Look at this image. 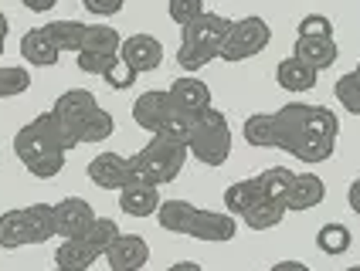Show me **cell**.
<instances>
[{
	"instance_id": "obj_1",
	"label": "cell",
	"mask_w": 360,
	"mask_h": 271,
	"mask_svg": "<svg viewBox=\"0 0 360 271\" xmlns=\"http://www.w3.org/2000/svg\"><path fill=\"white\" fill-rule=\"evenodd\" d=\"M340 122L326 105H306L289 102L279 112H259L248 116L241 136L255 150H282L296 156L300 163H323L337 150Z\"/></svg>"
},
{
	"instance_id": "obj_2",
	"label": "cell",
	"mask_w": 360,
	"mask_h": 271,
	"mask_svg": "<svg viewBox=\"0 0 360 271\" xmlns=\"http://www.w3.org/2000/svg\"><path fill=\"white\" fill-rule=\"evenodd\" d=\"M157 224L170 234H187V237H198L207 244H224L238 234V224L231 213H218V211H200L187 200H163L160 211H157Z\"/></svg>"
},
{
	"instance_id": "obj_3",
	"label": "cell",
	"mask_w": 360,
	"mask_h": 271,
	"mask_svg": "<svg viewBox=\"0 0 360 271\" xmlns=\"http://www.w3.org/2000/svg\"><path fill=\"white\" fill-rule=\"evenodd\" d=\"M231 24L235 20L221 18L214 11H204L191 27H184L180 34V48H177V65L184 72H200L207 61L221 58V48L231 34Z\"/></svg>"
},
{
	"instance_id": "obj_4",
	"label": "cell",
	"mask_w": 360,
	"mask_h": 271,
	"mask_svg": "<svg viewBox=\"0 0 360 271\" xmlns=\"http://www.w3.org/2000/svg\"><path fill=\"white\" fill-rule=\"evenodd\" d=\"M187 146H177V143H167L160 136H150V143L143 146L140 153L129 156V183L136 187H163V183H174L187 163Z\"/></svg>"
},
{
	"instance_id": "obj_5",
	"label": "cell",
	"mask_w": 360,
	"mask_h": 271,
	"mask_svg": "<svg viewBox=\"0 0 360 271\" xmlns=\"http://www.w3.org/2000/svg\"><path fill=\"white\" fill-rule=\"evenodd\" d=\"M187 153L204 166H224L228 163V156H231V126H228L224 112L207 109L204 116L194 119Z\"/></svg>"
},
{
	"instance_id": "obj_6",
	"label": "cell",
	"mask_w": 360,
	"mask_h": 271,
	"mask_svg": "<svg viewBox=\"0 0 360 271\" xmlns=\"http://www.w3.org/2000/svg\"><path fill=\"white\" fill-rule=\"evenodd\" d=\"M14 153H18V159L24 163V170L34 166L38 159H48V156H68L51 112H41V116L31 119L27 126H20L18 136H14Z\"/></svg>"
},
{
	"instance_id": "obj_7",
	"label": "cell",
	"mask_w": 360,
	"mask_h": 271,
	"mask_svg": "<svg viewBox=\"0 0 360 271\" xmlns=\"http://www.w3.org/2000/svg\"><path fill=\"white\" fill-rule=\"evenodd\" d=\"M96 109H99V102H96V95H92L89 88H72V92H65V95L55 98V105H51L48 112L55 116V126H58V136H61V143H65V150L82 146L79 129L85 126V119L92 116Z\"/></svg>"
},
{
	"instance_id": "obj_8",
	"label": "cell",
	"mask_w": 360,
	"mask_h": 271,
	"mask_svg": "<svg viewBox=\"0 0 360 271\" xmlns=\"http://www.w3.org/2000/svg\"><path fill=\"white\" fill-rule=\"evenodd\" d=\"M269 41H272V27H269V20L262 18H241L231 24V34L224 41V48H221V58L224 61H248L262 55L265 48H269Z\"/></svg>"
},
{
	"instance_id": "obj_9",
	"label": "cell",
	"mask_w": 360,
	"mask_h": 271,
	"mask_svg": "<svg viewBox=\"0 0 360 271\" xmlns=\"http://www.w3.org/2000/svg\"><path fill=\"white\" fill-rule=\"evenodd\" d=\"M92 220H96V211L82 197H65V200L55 204V234H58L61 241L82 237V234L92 227Z\"/></svg>"
},
{
	"instance_id": "obj_10",
	"label": "cell",
	"mask_w": 360,
	"mask_h": 271,
	"mask_svg": "<svg viewBox=\"0 0 360 271\" xmlns=\"http://www.w3.org/2000/svg\"><path fill=\"white\" fill-rule=\"evenodd\" d=\"M170 102H174V109H177L180 116L187 119H198L204 116L207 109H211V88L194 75H180L177 81H170Z\"/></svg>"
},
{
	"instance_id": "obj_11",
	"label": "cell",
	"mask_w": 360,
	"mask_h": 271,
	"mask_svg": "<svg viewBox=\"0 0 360 271\" xmlns=\"http://www.w3.org/2000/svg\"><path fill=\"white\" fill-rule=\"evenodd\" d=\"M120 58L126 61V68H133L136 75L157 72L163 61V44H160V38H153V34H129V38L122 41Z\"/></svg>"
},
{
	"instance_id": "obj_12",
	"label": "cell",
	"mask_w": 360,
	"mask_h": 271,
	"mask_svg": "<svg viewBox=\"0 0 360 271\" xmlns=\"http://www.w3.org/2000/svg\"><path fill=\"white\" fill-rule=\"evenodd\" d=\"M170 112H174V102H170V92H167V88H150V92H143V95L133 102V122H136L140 129H146L150 136L167 122Z\"/></svg>"
},
{
	"instance_id": "obj_13",
	"label": "cell",
	"mask_w": 360,
	"mask_h": 271,
	"mask_svg": "<svg viewBox=\"0 0 360 271\" xmlns=\"http://www.w3.org/2000/svg\"><path fill=\"white\" fill-rule=\"evenodd\" d=\"M89 180L102 187V190H122L126 180H129V156L120 153H99L89 159Z\"/></svg>"
},
{
	"instance_id": "obj_14",
	"label": "cell",
	"mask_w": 360,
	"mask_h": 271,
	"mask_svg": "<svg viewBox=\"0 0 360 271\" xmlns=\"http://www.w3.org/2000/svg\"><path fill=\"white\" fill-rule=\"evenodd\" d=\"M150 261V244L140 234H120L116 244L105 251V265L112 271H140Z\"/></svg>"
},
{
	"instance_id": "obj_15",
	"label": "cell",
	"mask_w": 360,
	"mask_h": 271,
	"mask_svg": "<svg viewBox=\"0 0 360 271\" xmlns=\"http://www.w3.org/2000/svg\"><path fill=\"white\" fill-rule=\"evenodd\" d=\"M337 55H340V48L333 38H296V44H292V58L309 65L316 75L326 72L330 65H337Z\"/></svg>"
},
{
	"instance_id": "obj_16",
	"label": "cell",
	"mask_w": 360,
	"mask_h": 271,
	"mask_svg": "<svg viewBox=\"0 0 360 271\" xmlns=\"http://www.w3.org/2000/svg\"><path fill=\"white\" fill-rule=\"evenodd\" d=\"M160 204L163 200L157 187H136V183H129V187L120 190V211L126 217H157Z\"/></svg>"
},
{
	"instance_id": "obj_17",
	"label": "cell",
	"mask_w": 360,
	"mask_h": 271,
	"mask_svg": "<svg viewBox=\"0 0 360 271\" xmlns=\"http://www.w3.org/2000/svg\"><path fill=\"white\" fill-rule=\"evenodd\" d=\"M20 55L27 65H38V68H55L61 58V51L51 44L44 27H31L24 38H20Z\"/></svg>"
},
{
	"instance_id": "obj_18",
	"label": "cell",
	"mask_w": 360,
	"mask_h": 271,
	"mask_svg": "<svg viewBox=\"0 0 360 271\" xmlns=\"http://www.w3.org/2000/svg\"><path fill=\"white\" fill-rule=\"evenodd\" d=\"M262 190V200H272V204H282L289 211V194H292V183H296V173L289 166H269L255 176Z\"/></svg>"
},
{
	"instance_id": "obj_19",
	"label": "cell",
	"mask_w": 360,
	"mask_h": 271,
	"mask_svg": "<svg viewBox=\"0 0 360 271\" xmlns=\"http://www.w3.org/2000/svg\"><path fill=\"white\" fill-rule=\"evenodd\" d=\"M27 244H34V237H31V224H27L24 207L20 211H4L0 213V248L18 251V248H27Z\"/></svg>"
},
{
	"instance_id": "obj_20",
	"label": "cell",
	"mask_w": 360,
	"mask_h": 271,
	"mask_svg": "<svg viewBox=\"0 0 360 271\" xmlns=\"http://www.w3.org/2000/svg\"><path fill=\"white\" fill-rule=\"evenodd\" d=\"M85 20H72V18H61V20H51V24H44V31H48V38L51 44L58 48L61 55H79L82 51V41H85Z\"/></svg>"
},
{
	"instance_id": "obj_21",
	"label": "cell",
	"mask_w": 360,
	"mask_h": 271,
	"mask_svg": "<svg viewBox=\"0 0 360 271\" xmlns=\"http://www.w3.org/2000/svg\"><path fill=\"white\" fill-rule=\"evenodd\" d=\"M96 261H99V254L92 251L82 237L61 241L58 248H55V268L58 271H89Z\"/></svg>"
},
{
	"instance_id": "obj_22",
	"label": "cell",
	"mask_w": 360,
	"mask_h": 271,
	"mask_svg": "<svg viewBox=\"0 0 360 271\" xmlns=\"http://www.w3.org/2000/svg\"><path fill=\"white\" fill-rule=\"evenodd\" d=\"M326 197V183L316 173H296L292 194H289V211H313Z\"/></svg>"
},
{
	"instance_id": "obj_23",
	"label": "cell",
	"mask_w": 360,
	"mask_h": 271,
	"mask_svg": "<svg viewBox=\"0 0 360 271\" xmlns=\"http://www.w3.org/2000/svg\"><path fill=\"white\" fill-rule=\"evenodd\" d=\"M120 48H122V38H120V31H116V27H109V24H89V27H85L82 51H89V55H102V58H116V55H120Z\"/></svg>"
},
{
	"instance_id": "obj_24",
	"label": "cell",
	"mask_w": 360,
	"mask_h": 271,
	"mask_svg": "<svg viewBox=\"0 0 360 271\" xmlns=\"http://www.w3.org/2000/svg\"><path fill=\"white\" fill-rule=\"evenodd\" d=\"M276 81H279V88L285 92H309L313 85H316V72L309 68V65H302L300 58H282L279 68H276Z\"/></svg>"
},
{
	"instance_id": "obj_25",
	"label": "cell",
	"mask_w": 360,
	"mask_h": 271,
	"mask_svg": "<svg viewBox=\"0 0 360 271\" xmlns=\"http://www.w3.org/2000/svg\"><path fill=\"white\" fill-rule=\"evenodd\" d=\"M259 200H262V190L255 180H235L224 190V211L231 213V217H245Z\"/></svg>"
},
{
	"instance_id": "obj_26",
	"label": "cell",
	"mask_w": 360,
	"mask_h": 271,
	"mask_svg": "<svg viewBox=\"0 0 360 271\" xmlns=\"http://www.w3.org/2000/svg\"><path fill=\"white\" fill-rule=\"evenodd\" d=\"M120 234L122 231H120V224H116V220H109V217H96V220H92V227L82 234V241L99 254V258H105V251L116 244V237H120Z\"/></svg>"
},
{
	"instance_id": "obj_27",
	"label": "cell",
	"mask_w": 360,
	"mask_h": 271,
	"mask_svg": "<svg viewBox=\"0 0 360 271\" xmlns=\"http://www.w3.org/2000/svg\"><path fill=\"white\" fill-rule=\"evenodd\" d=\"M24 213H27L34 244H44V241L58 237L55 234V204H31V207H24Z\"/></svg>"
},
{
	"instance_id": "obj_28",
	"label": "cell",
	"mask_w": 360,
	"mask_h": 271,
	"mask_svg": "<svg viewBox=\"0 0 360 271\" xmlns=\"http://www.w3.org/2000/svg\"><path fill=\"white\" fill-rule=\"evenodd\" d=\"M285 207L282 204H272V200H259L252 211L245 213V224L252 227V231H272V227H279L282 220H285Z\"/></svg>"
},
{
	"instance_id": "obj_29",
	"label": "cell",
	"mask_w": 360,
	"mask_h": 271,
	"mask_svg": "<svg viewBox=\"0 0 360 271\" xmlns=\"http://www.w3.org/2000/svg\"><path fill=\"white\" fill-rule=\"evenodd\" d=\"M350 241H354V234H350V227H343V224H323L320 234H316V248L323 254H330V258L350 251Z\"/></svg>"
},
{
	"instance_id": "obj_30",
	"label": "cell",
	"mask_w": 360,
	"mask_h": 271,
	"mask_svg": "<svg viewBox=\"0 0 360 271\" xmlns=\"http://www.w3.org/2000/svg\"><path fill=\"white\" fill-rule=\"evenodd\" d=\"M112 133H116V119H112V112L96 109L92 116L85 119V126L79 129V143H105Z\"/></svg>"
},
{
	"instance_id": "obj_31",
	"label": "cell",
	"mask_w": 360,
	"mask_h": 271,
	"mask_svg": "<svg viewBox=\"0 0 360 271\" xmlns=\"http://www.w3.org/2000/svg\"><path fill=\"white\" fill-rule=\"evenodd\" d=\"M333 95L350 116H360V75L357 72H343L333 85Z\"/></svg>"
},
{
	"instance_id": "obj_32",
	"label": "cell",
	"mask_w": 360,
	"mask_h": 271,
	"mask_svg": "<svg viewBox=\"0 0 360 271\" xmlns=\"http://www.w3.org/2000/svg\"><path fill=\"white\" fill-rule=\"evenodd\" d=\"M191 129H194V119L180 116L177 109H174V112L167 116V122H163L153 136H160L167 143H177V146H191Z\"/></svg>"
},
{
	"instance_id": "obj_33",
	"label": "cell",
	"mask_w": 360,
	"mask_h": 271,
	"mask_svg": "<svg viewBox=\"0 0 360 271\" xmlns=\"http://www.w3.org/2000/svg\"><path fill=\"white\" fill-rule=\"evenodd\" d=\"M31 88V75L27 68H0V98H14V95H24Z\"/></svg>"
},
{
	"instance_id": "obj_34",
	"label": "cell",
	"mask_w": 360,
	"mask_h": 271,
	"mask_svg": "<svg viewBox=\"0 0 360 271\" xmlns=\"http://www.w3.org/2000/svg\"><path fill=\"white\" fill-rule=\"evenodd\" d=\"M204 11H207V7H204L200 0H170V4H167V14H170V20H174V24H180V27H191V24H194Z\"/></svg>"
},
{
	"instance_id": "obj_35",
	"label": "cell",
	"mask_w": 360,
	"mask_h": 271,
	"mask_svg": "<svg viewBox=\"0 0 360 271\" xmlns=\"http://www.w3.org/2000/svg\"><path fill=\"white\" fill-rule=\"evenodd\" d=\"M296 38H333V20L323 14H306L296 27Z\"/></svg>"
},
{
	"instance_id": "obj_36",
	"label": "cell",
	"mask_w": 360,
	"mask_h": 271,
	"mask_svg": "<svg viewBox=\"0 0 360 271\" xmlns=\"http://www.w3.org/2000/svg\"><path fill=\"white\" fill-rule=\"evenodd\" d=\"M102 81H109V88H116V92H126V88H133L136 72H133V68H126V61L122 58H116L112 61V68L102 75Z\"/></svg>"
},
{
	"instance_id": "obj_37",
	"label": "cell",
	"mask_w": 360,
	"mask_h": 271,
	"mask_svg": "<svg viewBox=\"0 0 360 271\" xmlns=\"http://www.w3.org/2000/svg\"><path fill=\"white\" fill-rule=\"evenodd\" d=\"M116 58H120V55H116ZM116 58H102V55H89V51L75 55V61H79V68L85 72V75H99V78L112 68V61Z\"/></svg>"
},
{
	"instance_id": "obj_38",
	"label": "cell",
	"mask_w": 360,
	"mask_h": 271,
	"mask_svg": "<svg viewBox=\"0 0 360 271\" xmlns=\"http://www.w3.org/2000/svg\"><path fill=\"white\" fill-rule=\"evenodd\" d=\"M82 7H85L89 14H96V18H112V14H120V11H122L120 0H112V4H99V0H82Z\"/></svg>"
},
{
	"instance_id": "obj_39",
	"label": "cell",
	"mask_w": 360,
	"mask_h": 271,
	"mask_svg": "<svg viewBox=\"0 0 360 271\" xmlns=\"http://www.w3.org/2000/svg\"><path fill=\"white\" fill-rule=\"evenodd\" d=\"M347 204H350V211L360 217V176L350 183V190H347Z\"/></svg>"
},
{
	"instance_id": "obj_40",
	"label": "cell",
	"mask_w": 360,
	"mask_h": 271,
	"mask_svg": "<svg viewBox=\"0 0 360 271\" xmlns=\"http://www.w3.org/2000/svg\"><path fill=\"white\" fill-rule=\"evenodd\" d=\"M269 271H309V268H306L302 261H276Z\"/></svg>"
},
{
	"instance_id": "obj_41",
	"label": "cell",
	"mask_w": 360,
	"mask_h": 271,
	"mask_svg": "<svg viewBox=\"0 0 360 271\" xmlns=\"http://www.w3.org/2000/svg\"><path fill=\"white\" fill-rule=\"evenodd\" d=\"M167 271H204V268H200L198 261H177V265H170Z\"/></svg>"
},
{
	"instance_id": "obj_42",
	"label": "cell",
	"mask_w": 360,
	"mask_h": 271,
	"mask_svg": "<svg viewBox=\"0 0 360 271\" xmlns=\"http://www.w3.org/2000/svg\"><path fill=\"white\" fill-rule=\"evenodd\" d=\"M51 7H55V0H44V4L41 0H27V11H51Z\"/></svg>"
},
{
	"instance_id": "obj_43",
	"label": "cell",
	"mask_w": 360,
	"mask_h": 271,
	"mask_svg": "<svg viewBox=\"0 0 360 271\" xmlns=\"http://www.w3.org/2000/svg\"><path fill=\"white\" fill-rule=\"evenodd\" d=\"M4 41H7V18L0 14V55H4Z\"/></svg>"
},
{
	"instance_id": "obj_44",
	"label": "cell",
	"mask_w": 360,
	"mask_h": 271,
	"mask_svg": "<svg viewBox=\"0 0 360 271\" xmlns=\"http://www.w3.org/2000/svg\"><path fill=\"white\" fill-rule=\"evenodd\" d=\"M347 271H360V265H350V268H347Z\"/></svg>"
},
{
	"instance_id": "obj_45",
	"label": "cell",
	"mask_w": 360,
	"mask_h": 271,
	"mask_svg": "<svg viewBox=\"0 0 360 271\" xmlns=\"http://www.w3.org/2000/svg\"><path fill=\"white\" fill-rule=\"evenodd\" d=\"M354 72H357V75H360V65H357V68H354Z\"/></svg>"
},
{
	"instance_id": "obj_46",
	"label": "cell",
	"mask_w": 360,
	"mask_h": 271,
	"mask_svg": "<svg viewBox=\"0 0 360 271\" xmlns=\"http://www.w3.org/2000/svg\"><path fill=\"white\" fill-rule=\"evenodd\" d=\"M55 271H58V268H55Z\"/></svg>"
}]
</instances>
